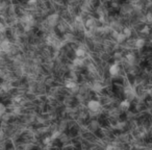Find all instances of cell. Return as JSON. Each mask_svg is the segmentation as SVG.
Segmentation results:
<instances>
[{
    "instance_id": "1",
    "label": "cell",
    "mask_w": 152,
    "mask_h": 150,
    "mask_svg": "<svg viewBox=\"0 0 152 150\" xmlns=\"http://www.w3.org/2000/svg\"><path fill=\"white\" fill-rule=\"evenodd\" d=\"M88 108L92 112H98L101 110V103L98 100H90L88 102Z\"/></svg>"
},
{
    "instance_id": "2",
    "label": "cell",
    "mask_w": 152,
    "mask_h": 150,
    "mask_svg": "<svg viewBox=\"0 0 152 150\" xmlns=\"http://www.w3.org/2000/svg\"><path fill=\"white\" fill-rule=\"evenodd\" d=\"M108 72H109L110 76L116 77V76H118L120 73V67L118 66L117 64H112V66L109 67V69H108Z\"/></svg>"
},
{
    "instance_id": "3",
    "label": "cell",
    "mask_w": 152,
    "mask_h": 150,
    "mask_svg": "<svg viewBox=\"0 0 152 150\" xmlns=\"http://www.w3.org/2000/svg\"><path fill=\"white\" fill-rule=\"evenodd\" d=\"M120 108H121L122 110H128L130 108V102L129 100L125 99L123 100V101L120 103Z\"/></svg>"
},
{
    "instance_id": "4",
    "label": "cell",
    "mask_w": 152,
    "mask_h": 150,
    "mask_svg": "<svg viewBox=\"0 0 152 150\" xmlns=\"http://www.w3.org/2000/svg\"><path fill=\"white\" fill-rule=\"evenodd\" d=\"M144 45H145V40H143V39H139V40H137V41H135V48H138V49L143 48Z\"/></svg>"
}]
</instances>
